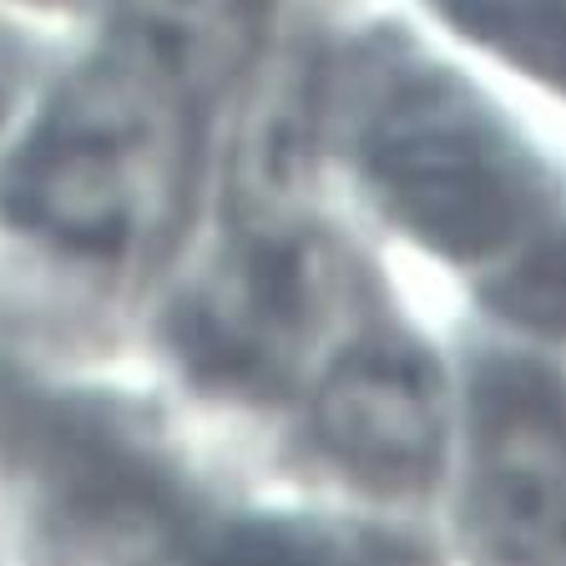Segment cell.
<instances>
[{"mask_svg":"<svg viewBox=\"0 0 566 566\" xmlns=\"http://www.w3.org/2000/svg\"><path fill=\"white\" fill-rule=\"evenodd\" d=\"M198 96L112 41L56 82L6 163L15 223L71 259H147L192 188Z\"/></svg>","mask_w":566,"mask_h":566,"instance_id":"6da1fadb","label":"cell"},{"mask_svg":"<svg viewBox=\"0 0 566 566\" xmlns=\"http://www.w3.org/2000/svg\"><path fill=\"white\" fill-rule=\"evenodd\" d=\"M365 198L405 243L465 273H506L546 248L552 188L501 112L446 71H395L354 122Z\"/></svg>","mask_w":566,"mask_h":566,"instance_id":"7a4b0ae2","label":"cell"},{"mask_svg":"<svg viewBox=\"0 0 566 566\" xmlns=\"http://www.w3.org/2000/svg\"><path fill=\"white\" fill-rule=\"evenodd\" d=\"M344 273L308 218H233L182 289L172 339L202 379L238 395L308 385L339 349Z\"/></svg>","mask_w":566,"mask_h":566,"instance_id":"3957f363","label":"cell"},{"mask_svg":"<svg viewBox=\"0 0 566 566\" xmlns=\"http://www.w3.org/2000/svg\"><path fill=\"white\" fill-rule=\"evenodd\" d=\"M314 446L349 485L379 501H415L450 455V389L420 344L354 334L308 379Z\"/></svg>","mask_w":566,"mask_h":566,"instance_id":"277c9868","label":"cell"},{"mask_svg":"<svg viewBox=\"0 0 566 566\" xmlns=\"http://www.w3.org/2000/svg\"><path fill=\"white\" fill-rule=\"evenodd\" d=\"M566 516L562 389L521 354H491L465 405V531L495 562H556Z\"/></svg>","mask_w":566,"mask_h":566,"instance_id":"5b68a950","label":"cell"},{"mask_svg":"<svg viewBox=\"0 0 566 566\" xmlns=\"http://www.w3.org/2000/svg\"><path fill=\"white\" fill-rule=\"evenodd\" d=\"M318 92L298 61L269 76L238 132L233 153V218H304L314 182Z\"/></svg>","mask_w":566,"mask_h":566,"instance_id":"8992f818","label":"cell"},{"mask_svg":"<svg viewBox=\"0 0 566 566\" xmlns=\"http://www.w3.org/2000/svg\"><path fill=\"white\" fill-rule=\"evenodd\" d=\"M117 41L182 82L192 96L233 82L259 41L269 0H112Z\"/></svg>","mask_w":566,"mask_h":566,"instance_id":"52a82bcc","label":"cell"},{"mask_svg":"<svg viewBox=\"0 0 566 566\" xmlns=\"http://www.w3.org/2000/svg\"><path fill=\"white\" fill-rule=\"evenodd\" d=\"M436 6L481 46L506 51L516 66H531L542 76L556 71L562 0H436Z\"/></svg>","mask_w":566,"mask_h":566,"instance_id":"ba28073f","label":"cell"},{"mask_svg":"<svg viewBox=\"0 0 566 566\" xmlns=\"http://www.w3.org/2000/svg\"><path fill=\"white\" fill-rule=\"evenodd\" d=\"M46 66L25 41L0 31V172L15 157L25 127L35 122L41 102H46Z\"/></svg>","mask_w":566,"mask_h":566,"instance_id":"9c48e42d","label":"cell"}]
</instances>
